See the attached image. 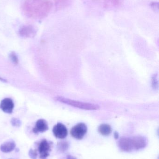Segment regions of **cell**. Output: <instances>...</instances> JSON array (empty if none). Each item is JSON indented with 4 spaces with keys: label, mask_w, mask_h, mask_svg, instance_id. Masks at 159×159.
<instances>
[{
    "label": "cell",
    "mask_w": 159,
    "mask_h": 159,
    "mask_svg": "<svg viewBox=\"0 0 159 159\" xmlns=\"http://www.w3.org/2000/svg\"><path fill=\"white\" fill-rule=\"evenodd\" d=\"M51 7L52 3L49 0H26L22 10L28 17L41 19L48 15Z\"/></svg>",
    "instance_id": "1"
},
{
    "label": "cell",
    "mask_w": 159,
    "mask_h": 159,
    "mask_svg": "<svg viewBox=\"0 0 159 159\" xmlns=\"http://www.w3.org/2000/svg\"><path fill=\"white\" fill-rule=\"evenodd\" d=\"M56 99L57 101L63 103L65 104L79 109H84V110H98L100 108V106L97 104L79 102V101H75V100H73L72 99L64 98V97H60V96L56 97Z\"/></svg>",
    "instance_id": "2"
},
{
    "label": "cell",
    "mask_w": 159,
    "mask_h": 159,
    "mask_svg": "<svg viewBox=\"0 0 159 159\" xmlns=\"http://www.w3.org/2000/svg\"><path fill=\"white\" fill-rule=\"evenodd\" d=\"M53 143L46 139H43L37 144V152L39 153V158L45 159L49 156L51 151Z\"/></svg>",
    "instance_id": "3"
},
{
    "label": "cell",
    "mask_w": 159,
    "mask_h": 159,
    "mask_svg": "<svg viewBox=\"0 0 159 159\" xmlns=\"http://www.w3.org/2000/svg\"><path fill=\"white\" fill-rule=\"evenodd\" d=\"M87 132V127L84 123H79L71 129V135L77 140H82Z\"/></svg>",
    "instance_id": "4"
},
{
    "label": "cell",
    "mask_w": 159,
    "mask_h": 159,
    "mask_svg": "<svg viewBox=\"0 0 159 159\" xmlns=\"http://www.w3.org/2000/svg\"><path fill=\"white\" fill-rule=\"evenodd\" d=\"M118 146L122 151L131 152L134 151L132 137H123L118 141Z\"/></svg>",
    "instance_id": "5"
},
{
    "label": "cell",
    "mask_w": 159,
    "mask_h": 159,
    "mask_svg": "<svg viewBox=\"0 0 159 159\" xmlns=\"http://www.w3.org/2000/svg\"><path fill=\"white\" fill-rule=\"evenodd\" d=\"M54 136L59 139L66 138L68 134V130L65 125L61 123H58L54 126L52 129Z\"/></svg>",
    "instance_id": "6"
},
{
    "label": "cell",
    "mask_w": 159,
    "mask_h": 159,
    "mask_svg": "<svg viewBox=\"0 0 159 159\" xmlns=\"http://www.w3.org/2000/svg\"><path fill=\"white\" fill-rule=\"evenodd\" d=\"M48 129V125L47 121L44 119H40L36 121L32 131L34 133L38 134L39 133H44Z\"/></svg>",
    "instance_id": "7"
},
{
    "label": "cell",
    "mask_w": 159,
    "mask_h": 159,
    "mask_svg": "<svg viewBox=\"0 0 159 159\" xmlns=\"http://www.w3.org/2000/svg\"><path fill=\"white\" fill-rule=\"evenodd\" d=\"M0 107L1 109L5 113L10 114L13 112L14 109V103L10 98H5L1 102Z\"/></svg>",
    "instance_id": "8"
},
{
    "label": "cell",
    "mask_w": 159,
    "mask_h": 159,
    "mask_svg": "<svg viewBox=\"0 0 159 159\" xmlns=\"http://www.w3.org/2000/svg\"><path fill=\"white\" fill-rule=\"evenodd\" d=\"M20 34L22 37H31L34 35L35 30L31 26H26L22 27L19 31Z\"/></svg>",
    "instance_id": "9"
},
{
    "label": "cell",
    "mask_w": 159,
    "mask_h": 159,
    "mask_svg": "<svg viewBox=\"0 0 159 159\" xmlns=\"http://www.w3.org/2000/svg\"><path fill=\"white\" fill-rule=\"evenodd\" d=\"M16 147V143L13 141L6 142L0 146V150L3 153H7L13 151Z\"/></svg>",
    "instance_id": "10"
},
{
    "label": "cell",
    "mask_w": 159,
    "mask_h": 159,
    "mask_svg": "<svg viewBox=\"0 0 159 159\" xmlns=\"http://www.w3.org/2000/svg\"><path fill=\"white\" fill-rule=\"evenodd\" d=\"M98 131L101 135L108 136L112 133V129L108 124H102L98 127Z\"/></svg>",
    "instance_id": "11"
},
{
    "label": "cell",
    "mask_w": 159,
    "mask_h": 159,
    "mask_svg": "<svg viewBox=\"0 0 159 159\" xmlns=\"http://www.w3.org/2000/svg\"><path fill=\"white\" fill-rule=\"evenodd\" d=\"M69 144L68 142L61 141L59 142L57 145V148L60 152H63L66 151L69 148Z\"/></svg>",
    "instance_id": "12"
},
{
    "label": "cell",
    "mask_w": 159,
    "mask_h": 159,
    "mask_svg": "<svg viewBox=\"0 0 159 159\" xmlns=\"http://www.w3.org/2000/svg\"><path fill=\"white\" fill-rule=\"evenodd\" d=\"M29 156L31 159H36L38 154L36 149H33L31 148L29 152Z\"/></svg>",
    "instance_id": "13"
},
{
    "label": "cell",
    "mask_w": 159,
    "mask_h": 159,
    "mask_svg": "<svg viewBox=\"0 0 159 159\" xmlns=\"http://www.w3.org/2000/svg\"><path fill=\"white\" fill-rule=\"evenodd\" d=\"M9 57H10V59L13 63H15V64H17L18 62V59L17 57L15 54V53H11L10 56H9Z\"/></svg>",
    "instance_id": "14"
},
{
    "label": "cell",
    "mask_w": 159,
    "mask_h": 159,
    "mask_svg": "<svg viewBox=\"0 0 159 159\" xmlns=\"http://www.w3.org/2000/svg\"><path fill=\"white\" fill-rule=\"evenodd\" d=\"M11 124L14 127H19L21 124L20 120L16 118H13L11 120Z\"/></svg>",
    "instance_id": "15"
},
{
    "label": "cell",
    "mask_w": 159,
    "mask_h": 159,
    "mask_svg": "<svg viewBox=\"0 0 159 159\" xmlns=\"http://www.w3.org/2000/svg\"><path fill=\"white\" fill-rule=\"evenodd\" d=\"M152 84L153 88L156 89V88H158V81L157 79V76L156 75L153 76L152 79Z\"/></svg>",
    "instance_id": "16"
},
{
    "label": "cell",
    "mask_w": 159,
    "mask_h": 159,
    "mask_svg": "<svg viewBox=\"0 0 159 159\" xmlns=\"http://www.w3.org/2000/svg\"><path fill=\"white\" fill-rule=\"evenodd\" d=\"M114 136H115V138L116 140L118 139L119 137V135L118 133L117 132H115V134H114Z\"/></svg>",
    "instance_id": "17"
},
{
    "label": "cell",
    "mask_w": 159,
    "mask_h": 159,
    "mask_svg": "<svg viewBox=\"0 0 159 159\" xmlns=\"http://www.w3.org/2000/svg\"><path fill=\"white\" fill-rule=\"evenodd\" d=\"M76 159L74 157H72V156H68L67 157V159Z\"/></svg>",
    "instance_id": "18"
},
{
    "label": "cell",
    "mask_w": 159,
    "mask_h": 159,
    "mask_svg": "<svg viewBox=\"0 0 159 159\" xmlns=\"http://www.w3.org/2000/svg\"><path fill=\"white\" fill-rule=\"evenodd\" d=\"M0 80H1V81H2V82H7V80H6L3 79V78H2V77H0Z\"/></svg>",
    "instance_id": "19"
}]
</instances>
